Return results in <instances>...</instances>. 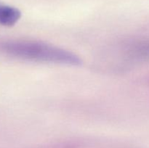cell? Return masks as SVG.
Returning a JSON list of instances; mask_svg holds the SVG:
<instances>
[{
  "label": "cell",
  "instance_id": "1",
  "mask_svg": "<svg viewBox=\"0 0 149 148\" xmlns=\"http://www.w3.org/2000/svg\"><path fill=\"white\" fill-rule=\"evenodd\" d=\"M0 49L8 55L39 62L79 65L81 60L74 54L63 49L36 41H6Z\"/></svg>",
  "mask_w": 149,
  "mask_h": 148
},
{
  "label": "cell",
  "instance_id": "2",
  "mask_svg": "<svg viewBox=\"0 0 149 148\" xmlns=\"http://www.w3.org/2000/svg\"><path fill=\"white\" fill-rule=\"evenodd\" d=\"M21 13L13 7L0 4V24L11 26L15 24L20 18Z\"/></svg>",
  "mask_w": 149,
  "mask_h": 148
}]
</instances>
